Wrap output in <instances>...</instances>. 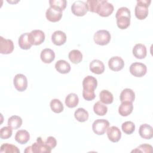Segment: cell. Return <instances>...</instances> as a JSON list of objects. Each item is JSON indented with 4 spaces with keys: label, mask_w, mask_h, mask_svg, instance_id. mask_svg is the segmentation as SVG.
<instances>
[{
    "label": "cell",
    "mask_w": 153,
    "mask_h": 153,
    "mask_svg": "<svg viewBox=\"0 0 153 153\" xmlns=\"http://www.w3.org/2000/svg\"><path fill=\"white\" fill-rule=\"evenodd\" d=\"M115 17L117 19V26L121 29H127L130 24V11L126 7H122L118 9Z\"/></svg>",
    "instance_id": "cell-1"
},
{
    "label": "cell",
    "mask_w": 153,
    "mask_h": 153,
    "mask_svg": "<svg viewBox=\"0 0 153 153\" xmlns=\"http://www.w3.org/2000/svg\"><path fill=\"white\" fill-rule=\"evenodd\" d=\"M151 2V0H137L134 13L135 16L137 19L143 20L148 16V7Z\"/></svg>",
    "instance_id": "cell-2"
},
{
    "label": "cell",
    "mask_w": 153,
    "mask_h": 153,
    "mask_svg": "<svg viewBox=\"0 0 153 153\" xmlns=\"http://www.w3.org/2000/svg\"><path fill=\"white\" fill-rule=\"evenodd\" d=\"M111 38L110 33L106 30H99L93 36L94 42L100 45H107L110 42Z\"/></svg>",
    "instance_id": "cell-3"
},
{
    "label": "cell",
    "mask_w": 153,
    "mask_h": 153,
    "mask_svg": "<svg viewBox=\"0 0 153 153\" xmlns=\"http://www.w3.org/2000/svg\"><path fill=\"white\" fill-rule=\"evenodd\" d=\"M109 127V123L105 119L96 120L92 124V128L94 133L98 135L103 134Z\"/></svg>",
    "instance_id": "cell-4"
},
{
    "label": "cell",
    "mask_w": 153,
    "mask_h": 153,
    "mask_svg": "<svg viewBox=\"0 0 153 153\" xmlns=\"http://www.w3.org/2000/svg\"><path fill=\"white\" fill-rule=\"evenodd\" d=\"M114 6L106 0H100L97 13L101 17H108L114 11Z\"/></svg>",
    "instance_id": "cell-5"
},
{
    "label": "cell",
    "mask_w": 153,
    "mask_h": 153,
    "mask_svg": "<svg viewBox=\"0 0 153 153\" xmlns=\"http://www.w3.org/2000/svg\"><path fill=\"white\" fill-rule=\"evenodd\" d=\"M72 13L76 16H83L88 11L86 2L81 1H75L71 6Z\"/></svg>",
    "instance_id": "cell-6"
},
{
    "label": "cell",
    "mask_w": 153,
    "mask_h": 153,
    "mask_svg": "<svg viewBox=\"0 0 153 153\" xmlns=\"http://www.w3.org/2000/svg\"><path fill=\"white\" fill-rule=\"evenodd\" d=\"M29 40L32 45H40L45 40V33L41 30H33L29 33Z\"/></svg>",
    "instance_id": "cell-7"
},
{
    "label": "cell",
    "mask_w": 153,
    "mask_h": 153,
    "mask_svg": "<svg viewBox=\"0 0 153 153\" xmlns=\"http://www.w3.org/2000/svg\"><path fill=\"white\" fill-rule=\"evenodd\" d=\"M129 70L131 74L133 76L136 77H142L146 74L147 68L142 63L134 62L130 65Z\"/></svg>",
    "instance_id": "cell-8"
},
{
    "label": "cell",
    "mask_w": 153,
    "mask_h": 153,
    "mask_svg": "<svg viewBox=\"0 0 153 153\" xmlns=\"http://www.w3.org/2000/svg\"><path fill=\"white\" fill-rule=\"evenodd\" d=\"M31 146L32 152L35 153H44L48 152L50 153L51 151V149L45 143L41 137H38L36 139V141L33 143Z\"/></svg>",
    "instance_id": "cell-9"
},
{
    "label": "cell",
    "mask_w": 153,
    "mask_h": 153,
    "mask_svg": "<svg viewBox=\"0 0 153 153\" xmlns=\"http://www.w3.org/2000/svg\"><path fill=\"white\" fill-rule=\"evenodd\" d=\"M13 84L15 88L19 91H24L27 87V79L25 75L18 74L15 75L13 79Z\"/></svg>",
    "instance_id": "cell-10"
},
{
    "label": "cell",
    "mask_w": 153,
    "mask_h": 153,
    "mask_svg": "<svg viewBox=\"0 0 153 153\" xmlns=\"http://www.w3.org/2000/svg\"><path fill=\"white\" fill-rule=\"evenodd\" d=\"M97 85V81L96 78L93 76H87L82 81L83 91L94 92V90Z\"/></svg>",
    "instance_id": "cell-11"
},
{
    "label": "cell",
    "mask_w": 153,
    "mask_h": 153,
    "mask_svg": "<svg viewBox=\"0 0 153 153\" xmlns=\"http://www.w3.org/2000/svg\"><path fill=\"white\" fill-rule=\"evenodd\" d=\"M14 43L11 39H5L0 36V53L3 54H8L14 50Z\"/></svg>",
    "instance_id": "cell-12"
},
{
    "label": "cell",
    "mask_w": 153,
    "mask_h": 153,
    "mask_svg": "<svg viewBox=\"0 0 153 153\" xmlns=\"http://www.w3.org/2000/svg\"><path fill=\"white\" fill-rule=\"evenodd\" d=\"M45 16L48 20L51 22H57L62 19V11L50 7L46 11Z\"/></svg>",
    "instance_id": "cell-13"
},
{
    "label": "cell",
    "mask_w": 153,
    "mask_h": 153,
    "mask_svg": "<svg viewBox=\"0 0 153 153\" xmlns=\"http://www.w3.org/2000/svg\"><path fill=\"white\" fill-rule=\"evenodd\" d=\"M108 66L113 71H119L124 66L123 59L119 56H114L108 60Z\"/></svg>",
    "instance_id": "cell-14"
},
{
    "label": "cell",
    "mask_w": 153,
    "mask_h": 153,
    "mask_svg": "<svg viewBox=\"0 0 153 153\" xmlns=\"http://www.w3.org/2000/svg\"><path fill=\"white\" fill-rule=\"evenodd\" d=\"M107 136L109 140L112 142H118L121 137V132L117 126H111L107 129Z\"/></svg>",
    "instance_id": "cell-15"
},
{
    "label": "cell",
    "mask_w": 153,
    "mask_h": 153,
    "mask_svg": "<svg viewBox=\"0 0 153 153\" xmlns=\"http://www.w3.org/2000/svg\"><path fill=\"white\" fill-rule=\"evenodd\" d=\"M139 134L145 139H151L153 136V128L148 124H143L139 127Z\"/></svg>",
    "instance_id": "cell-16"
},
{
    "label": "cell",
    "mask_w": 153,
    "mask_h": 153,
    "mask_svg": "<svg viewBox=\"0 0 153 153\" xmlns=\"http://www.w3.org/2000/svg\"><path fill=\"white\" fill-rule=\"evenodd\" d=\"M51 41L56 45H62L66 41V35L62 30H56L51 35Z\"/></svg>",
    "instance_id": "cell-17"
},
{
    "label": "cell",
    "mask_w": 153,
    "mask_h": 153,
    "mask_svg": "<svg viewBox=\"0 0 153 153\" xmlns=\"http://www.w3.org/2000/svg\"><path fill=\"white\" fill-rule=\"evenodd\" d=\"M90 70L95 74H102L105 71L103 63L97 59L92 60L90 63Z\"/></svg>",
    "instance_id": "cell-18"
},
{
    "label": "cell",
    "mask_w": 153,
    "mask_h": 153,
    "mask_svg": "<svg viewBox=\"0 0 153 153\" xmlns=\"http://www.w3.org/2000/svg\"><path fill=\"white\" fill-rule=\"evenodd\" d=\"M133 56L139 59H143L146 56V48L145 45L137 44L133 48Z\"/></svg>",
    "instance_id": "cell-19"
},
{
    "label": "cell",
    "mask_w": 153,
    "mask_h": 153,
    "mask_svg": "<svg viewBox=\"0 0 153 153\" xmlns=\"http://www.w3.org/2000/svg\"><path fill=\"white\" fill-rule=\"evenodd\" d=\"M40 57L44 63H50L55 59V53L50 48H45L41 51Z\"/></svg>",
    "instance_id": "cell-20"
},
{
    "label": "cell",
    "mask_w": 153,
    "mask_h": 153,
    "mask_svg": "<svg viewBox=\"0 0 153 153\" xmlns=\"http://www.w3.org/2000/svg\"><path fill=\"white\" fill-rule=\"evenodd\" d=\"M133 105L132 102H123L118 108V112L123 117L129 115L133 111Z\"/></svg>",
    "instance_id": "cell-21"
},
{
    "label": "cell",
    "mask_w": 153,
    "mask_h": 153,
    "mask_svg": "<svg viewBox=\"0 0 153 153\" xmlns=\"http://www.w3.org/2000/svg\"><path fill=\"white\" fill-rule=\"evenodd\" d=\"M120 99L121 102H133L135 99V93L130 88H125L120 93Z\"/></svg>",
    "instance_id": "cell-22"
},
{
    "label": "cell",
    "mask_w": 153,
    "mask_h": 153,
    "mask_svg": "<svg viewBox=\"0 0 153 153\" xmlns=\"http://www.w3.org/2000/svg\"><path fill=\"white\" fill-rule=\"evenodd\" d=\"M29 139L30 134L26 130H19L16 133L15 140L20 144H25L29 140Z\"/></svg>",
    "instance_id": "cell-23"
},
{
    "label": "cell",
    "mask_w": 153,
    "mask_h": 153,
    "mask_svg": "<svg viewBox=\"0 0 153 153\" xmlns=\"http://www.w3.org/2000/svg\"><path fill=\"white\" fill-rule=\"evenodd\" d=\"M55 68L59 73L65 74L71 71V65L66 60H59L55 63Z\"/></svg>",
    "instance_id": "cell-24"
},
{
    "label": "cell",
    "mask_w": 153,
    "mask_h": 153,
    "mask_svg": "<svg viewBox=\"0 0 153 153\" xmlns=\"http://www.w3.org/2000/svg\"><path fill=\"white\" fill-rule=\"evenodd\" d=\"M18 44L20 48L23 50H28L32 47V44L29 40V33L22 34L18 40Z\"/></svg>",
    "instance_id": "cell-25"
},
{
    "label": "cell",
    "mask_w": 153,
    "mask_h": 153,
    "mask_svg": "<svg viewBox=\"0 0 153 153\" xmlns=\"http://www.w3.org/2000/svg\"><path fill=\"white\" fill-rule=\"evenodd\" d=\"M79 102V98L75 93H72L69 94L65 98V104L70 108L76 107Z\"/></svg>",
    "instance_id": "cell-26"
},
{
    "label": "cell",
    "mask_w": 153,
    "mask_h": 153,
    "mask_svg": "<svg viewBox=\"0 0 153 153\" xmlns=\"http://www.w3.org/2000/svg\"><path fill=\"white\" fill-rule=\"evenodd\" d=\"M99 98L100 102L104 104H111L114 100L112 94L107 90H103L100 91Z\"/></svg>",
    "instance_id": "cell-27"
},
{
    "label": "cell",
    "mask_w": 153,
    "mask_h": 153,
    "mask_svg": "<svg viewBox=\"0 0 153 153\" xmlns=\"http://www.w3.org/2000/svg\"><path fill=\"white\" fill-rule=\"evenodd\" d=\"M7 124L12 129L16 130L21 127L22 124V119L18 115H13L8 118Z\"/></svg>",
    "instance_id": "cell-28"
},
{
    "label": "cell",
    "mask_w": 153,
    "mask_h": 153,
    "mask_svg": "<svg viewBox=\"0 0 153 153\" xmlns=\"http://www.w3.org/2000/svg\"><path fill=\"white\" fill-rule=\"evenodd\" d=\"M88 112L84 108H78L74 113V117L75 119L79 122H85L88 118Z\"/></svg>",
    "instance_id": "cell-29"
},
{
    "label": "cell",
    "mask_w": 153,
    "mask_h": 153,
    "mask_svg": "<svg viewBox=\"0 0 153 153\" xmlns=\"http://www.w3.org/2000/svg\"><path fill=\"white\" fill-rule=\"evenodd\" d=\"M69 59L74 64L80 63L82 60V54L78 50H72L69 53Z\"/></svg>",
    "instance_id": "cell-30"
},
{
    "label": "cell",
    "mask_w": 153,
    "mask_h": 153,
    "mask_svg": "<svg viewBox=\"0 0 153 153\" xmlns=\"http://www.w3.org/2000/svg\"><path fill=\"white\" fill-rule=\"evenodd\" d=\"M94 112L99 116L105 115L108 111V107L100 101L97 102L93 106Z\"/></svg>",
    "instance_id": "cell-31"
},
{
    "label": "cell",
    "mask_w": 153,
    "mask_h": 153,
    "mask_svg": "<svg viewBox=\"0 0 153 153\" xmlns=\"http://www.w3.org/2000/svg\"><path fill=\"white\" fill-rule=\"evenodd\" d=\"M0 148L1 153H20L19 149L16 145L8 143H3Z\"/></svg>",
    "instance_id": "cell-32"
},
{
    "label": "cell",
    "mask_w": 153,
    "mask_h": 153,
    "mask_svg": "<svg viewBox=\"0 0 153 153\" xmlns=\"http://www.w3.org/2000/svg\"><path fill=\"white\" fill-rule=\"evenodd\" d=\"M51 109L55 113H60L63 111L64 107L62 102L57 99H54L51 100L50 103Z\"/></svg>",
    "instance_id": "cell-33"
},
{
    "label": "cell",
    "mask_w": 153,
    "mask_h": 153,
    "mask_svg": "<svg viewBox=\"0 0 153 153\" xmlns=\"http://www.w3.org/2000/svg\"><path fill=\"white\" fill-rule=\"evenodd\" d=\"M121 128L126 134H131L135 130V125L132 121H126L122 124Z\"/></svg>",
    "instance_id": "cell-34"
},
{
    "label": "cell",
    "mask_w": 153,
    "mask_h": 153,
    "mask_svg": "<svg viewBox=\"0 0 153 153\" xmlns=\"http://www.w3.org/2000/svg\"><path fill=\"white\" fill-rule=\"evenodd\" d=\"M49 4L51 7L63 11L66 7L67 2L66 0H50L49 1Z\"/></svg>",
    "instance_id": "cell-35"
},
{
    "label": "cell",
    "mask_w": 153,
    "mask_h": 153,
    "mask_svg": "<svg viewBox=\"0 0 153 153\" xmlns=\"http://www.w3.org/2000/svg\"><path fill=\"white\" fill-rule=\"evenodd\" d=\"M12 128L10 126L1 128L0 130V137L2 139H7L12 136Z\"/></svg>",
    "instance_id": "cell-36"
},
{
    "label": "cell",
    "mask_w": 153,
    "mask_h": 153,
    "mask_svg": "<svg viewBox=\"0 0 153 153\" xmlns=\"http://www.w3.org/2000/svg\"><path fill=\"white\" fill-rule=\"evenodd\" d=\"M100 3V0H88L86 1V4L88 7V11L92 13H96Z\"/></svg>",
    "instance_id": "cell-37"
},
{
    "label": "cell",
    "mask_w": 153,
    "mask_h": 153,
    "mask_svg": "<svg viewBox=\"0 0 153 153\" xmlns=\"http://www.w3.org/2000/svg\"><path fill=\"white\" fill-rule=\"evenodd\" d=\"M131 152H152V147L149 144H142L137 147Z\"/></svg>",
    "instance_id": "cell-38"
},
{
    "label": "cell",
    "mask_w": 153,
    "mask_h": 153,
    "mask_svg": "<svg viewBox=\"0 0 153 153\" xmlns=\"http://www.w3.org/2000/svg\"><path fill=\"white\" fill-rule=\"evenodd\" d=\"M45 143L47 145V146L50 148H51L52 149L56 147V146L57 145V141H56V139L54 137L49 136L47 137V139L45 141Z\"/></svg>",
    "instance_id": "cell-39"
}]
</instances>
